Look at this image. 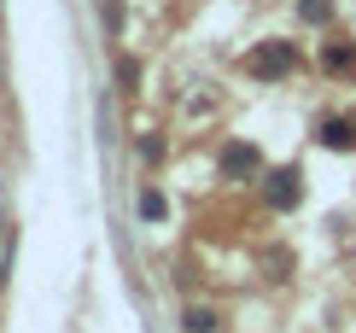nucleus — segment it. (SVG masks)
<instances>
[{
  "instance_id": "f257e3e1",
  "label": "nucleus",
  "mask_w": 356,
  "mask_h": 333,
  "mask_svg": "<svg viewBox=\"0 0 356 333\" xmlns=\"http://www.w3.org/2000/svg\"><path fill=\"white\" fill-rule=\"evenodd\" d=\"M292 65H298L292 41H269V47H257V53H251V77H286Z\"/></svg>"
},
{
  "instance_id": "f03ea898",
  "label": "nucleus",
  "mask_w": 356,
  "mask_h": 333,
  "mask_svg": "<svg viewBox=\"0 0 356 333\" xmlns=\"http://www.w3.org/2000/svg\"><path fill=\"white\" fill-rule=\"evenodd\" d=\"M263 199H269L275 210H292V205L304 199V176H298V170H275L269 187H263Z\"/></svg>"
},
{
  "instance_id": "7ed1b4c3",
  "label": "nucleus",
  "mask_w": 356,
  "mask_h": 333,
  "mask_svg": "<svg viewBox=\"0 0 356 333\" xmlns=\"http://www.w3.org/2000/svg\"><path fill=\"white\" fill-rule=\"evenodd\" d=\"M321 141L339 146V153H350V146H356V123H345V117H327V123H321Z\"/></svg>"
},
{
  "instance_id": "20e7f679",
  "label": "nucleus",
  "mask_w": 356,
  "mask_h": 333,
  "mask_svg": "<svg viewBox=\"0 0 356 333\" xmlns=\"http://www.w3.org/2000/svg\"><path fill=\"white\" fill-rule=\"evenodd\" d=\"M222 170L228 176H251L257 170V146H228V153H222Z\"/></svg>"
},
{
  "instance_id": "39448f33",
  "label": "nucleus",
  "mask_w": 356,
  "mask_h": 333,
  "mask_svg": "<svg viewBox=\"0 0 356 333\" xmlns=\"http://www.w3.org/2000/svg\"><path fill=\"white\" fill-rule=\"evenodd\" d=\"M211 327H216L211 310H187V316H181V333H211Z\"/></svg>"
},
{
  "instance_id": "423d86ee",
  "label": "nucleus",
  "mask_w": 356,
  "mask_h": 333,
  "mask_svg": "<svg viewBox=\"0 0 356 333\" xmlns=\"http://www.w3.org/2000/svg\"><path fill=\"white\" fill-rule=\"evenodd\" d=\"M327 70H356V53L345 47V41H333V47H327Z\"/></svg>"
},
{
  "instance_id": "0eeeda50",
  "label": "nucleus",
  "mask_w": 356,
  "mask_h": 333,
  "mask_svg": "<svg viewBox=\"0 0 356 333\" xmlns=\"http://www.w3.org/2000/svg\"><path fill=\"white\" fill-rule=\"evenodd\" d=\"M298 12H304V24H321V18H327V12H333V6H327V0H304V6H298Z\"/></svg>"
},
{
  "instance_id": "6e6552de",
  "label": "nucleus",
  "mask_w": 356,
  "mask_h": 333,
  "mask_svg": "<svg viewBox=\"0 0 356 333\" xmlns=\"http://www.w3.org/2000/svg\"><path fill=\"white\" fill-rule=\"evenodd\" d=\"M140 217H164V199L158 193H140Z\"/></svg>"
}]
</instances>
